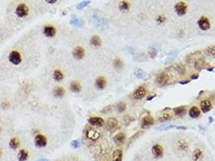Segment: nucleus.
<instances>
[{
    "instance_id": "obj_5",
    "label": "nucleus",
    "mask_w": 215,
    "mask_h": 161,
    "mask_svg": "<svg viewBox=\"0 0 215 161\" xmlns=\"http://www.w3.org/2000/svg\"><path fill=\"white\" fill-rule=\"evenodd\" d=\"M197 25L201 30L202 31H207L210 28V22L205 16H201L197 21Z\"/></svg>"
},
{
    "instance_id": "obj_23",
    "label": "nucleus",
    "mask_w": 215,
    "mask_h": 161,
    "mask_svg": "<svg viewBox=\"0 0 215 161\" xmlns=\"http://www.w3.org/2000/svg\"><path fill=\"white\" fill-rule=\"evenodd\" d=\"M123 152L120 149L115 150L113 154V161H122Z\"/></svg>"
},
{
    "instance_id": "obj_7",
    "label": "nucleus",
    "mask_w": 215,
    "mask_h": 161,
    "mask_svg": "<svg viewBox=\"0 0 215 161\" xmlns=\"http://www.w3.org/2000/svg\"><path fill=\"white\" fill-rule=\"evenodd\" d=\"M85 135H86V137L88 139L91 140H96L100 137V133L97 130H95V128L90 127V128H87L85 131Z\"/></svg>"
},
{
    "instance_id": "obj_20",
    "label": "nucleus",
    "mask_w": 215,
    "mask_h": 161,
    "mask_svg": "<svg viewBox=\"0 0 215 161\" xmlns=\"http://www.w3.org/2000/svg\"><path fill=\"white\" fill-rule=\"evenodd\" d=\"M65 93H66V91L65 90L63 89V87H56L54 88V90L53 91V94L54 95L55 98H63V96L65 95Z\"/></svg>"
},
{
    "instance_id": "obj_34",
    "label": "nucleus",
    "mask_w": 215,
    "mask_h": 161,
    "mask_svg": "<svg viewBox=\"0 0 215 161\" xmlns=\"http://www.w3.org/2000/svg\"><path fill=\"white\" fill-rule=\"evenodd\" d=\"M171 118V115L168 114V113H163V114L161 115L159 117V122H166V121H168L170 120Z\"/></svg>"
},
{
    "instance_id": "obj_26",
    "label": "nucleus",
    "mask_w": 215,
    "mask_h": 161,
    "mask_svg": "<svg viewBox=\"0 0 215 161\" xmlns=\"http://www.w3.org/2000/svg\"><path fill=\"white\" fill-rule=\"evenodd\" d=\"M91 43L94 46V47H100L101 45V39L98 36V35H95L91 37Z\"/></svg>"
},
{
    "instance_id": "obj_45",
    "label": "nucleus",
    "mask_w": 215,
    "mask_h": 161,
    "mask_svg": "<svg viewBox=\"0 0 215 161\" xmlns=\"http://www.w3.org/2000/svg\"><path fill=\"white\" fill-rule=\"evenodd\" d=\"M38 161H49L48 159H45V158H41V159H40Z\"/></svg>"
},
{
    "instance_id": "obj_24",
    "label": "nucleus",
    "mask_w": 215,
    "mask_h": 161,
    "mask_svg": "<svg viewBox=\"0 0 215 161\" xmlns=\"http://www.w3.org/2000/svg\"><path fill=\"white\" fill-rule=\"evenodd\" d=\"M28 158V152L27 151L24 149L20 150L18 153V160L19 161H26Z\"/></svg>"
},
{
    "instance_id": "obj_2",
    "label": "nucleus",
    "mask_w": 215,
    "mask_h": 161,
    "mask_svg": "<svg viewBox=\"0 0 215 161\" xmlns=\"http://www.w3.org/2000/svg\"><path fill=\"white\" fill-rule=\"evenodd\" d=\"M28 13H29V8L26 4L20 3L16 7V14L18 17L24 18L28 15Z\"/></svg>"
},
{
    "instance_id": "obj_11",
    "label": "nucleus",
    "mask_w": 215,
    "mask_h": 161,
    "mask_svg": "<svg viewBox=\"0 0 215 161\" xmlns=\"http://www.w3.org/2000/svg\"><path fill=\"white\" fill-rule=\"evenodd\" d=\"M154 122H155V120H154L152 116L146 115V116H145V117L142 118L141 126L142 128L146 129V128H148L149 126H152L153 124H154Z\"/></svg>"
},
{
    "instance_id": "obj_41",
    "label": "nucleus",
    "mask_w": 215,
    "mask_h": 161,
    "mask_svg": "<svg viewBox=\"0 0 215 161\" xmlns=\"http://www.w3.org/2000/svg\"><path fill=\"white\" fill-rule=\"evenodd\" d=\"M208 52L211 54L212 56H215V46H213V47L209 48V49H208Z\"/></svg>"
},
{
    "instance_id": "obj_10",
    "label": "nucleus",
    "mask_w": 215,
    "mask_h": 161,
    "mask_svg": "<svg viewBox=\"0 0 215 161\" xmlns=\"http://www.w3.org/2000/svg\"><path fill=\"white\" fill-rule=\"evenodd\" d=\"M88 123L94 126H102L104 124V119L100 117H91L87 119Z\"/></svg>"
},
{
    "instance_id": "obj_6",
    "label": "nucleus",
    "mask_w": 215,
    "mask_h": 161,
    "mask_svg": "<svg viewBox=\"0 0 215 161\" xmlns=\"http://www.w3.org/2000/svg\"><path fill=\"white\" fill-rule=\"evenodd\" d=\"M34 143L36 147H45V146L47 145V139L45 136H44L43 135H36L35 139H34Z\"/></svg>"
},
{
    "instance_id": "obj_39",
    "label": "nucleus",
    "mask_w": 215,
    "mask_h": 161,
    "mask_svg": "<svg viewBox=\"0 0 215 161\" xmlns=\"http://www.w3.org/2000/svg\"><path fill=\"white\" fill-rule=\"evenodd\" d=\"M71 146L74 148H78L79 146H80V143H79L78 140H73V141L71 142Z\"/></svg>"
},
{
    "instance_id": "obj_17",
    "label": "nucleus",
    "mask_w": 215,
    "mask_h": 161,
    "mask_svg": "<svg viewBox=\"0 0 215 161\" xmlns=\"http://www.w3.org/2000/svg\"><path fill=\"white\" fill-rule=\"evenodd\" d=\"M106 86H107V82L106 79L103 77H99L95 80V86L99 90H104L105 89Z\"/></svg>"
},
{
    "instance_id": "obj_31",
    "label": "nucleus",
    "mask_w": 215,
    "mask_h": 161,
    "mask_svg": "<svg viewBox=\"0 0 215 161\" xmlns=\"http://www.w3.org/2000/svg\"><path fill=\"white\" fill-rule=\"evenodd\" d=\"M178 147H179V148L181 151H187L188 148V144L185 140L181 139V140L178 142Z\"/></svg>"
},
{
    "instance_id": "obj_38",
    "label": "nucleus",
    "mask_w": 215,
    "mask_h": 161,
    "mask_svg": "<svg viewBox=\"0 0 215 161\" xmlns=\"http://www.w3.org/2000/svg\"><path fill=\"white\" fill-rule=\"evenodd\" d=\"M111 110H112V106H105L104 109H102L101 112L102 113H104V114H108V113H109Z\"/></svg>"
},
{
    "instance_id": "obj_43",
    "label": "nucleus",
    "mask_w": 215,
    "mask_h": 161,
    "mask_svg": "<svg viewBox=\"0 0 215 161\" xmlns=\"http://www.w3.org/2000/svg\"><path fill=\"white\" fill-rule=\"evenodd\" d=\"M191 78L192 79H196V78H198V74H194V75H192L191 77Z\"/></svg>"
},
{
    "instance_id": "obj_21",
    "label": "nucleus",
    "mask_w": 215,
    "mask_h": 161,
    "mask_svg": "<svg viewBox=\"0 0 215 161\" xmlns=\"http://www.w3.org/2000/svg\"><path fill=\"white\" fill-rule=\"evenodd\" d=\"M118 125V121L117 118H109L107 121V127L108 129L113 130L116 128Z\"/></svg>"
},
{
    "instance_id": "obj_19",
    "label": "nucleus",
    "mask_w": 215,
    "mask_h": 161,
    "mask_svg": "<svg viewBox=\"0 0 215 161\" xmlns=\"http://www.w3.org/2000/svg\"><path fill=\"white\" fill-rule=\"evenodd\" d=\"M70 88H71V90L74 93H79L82 90V86H81L80 83L77 81H73L71 83Z\"/></svg>"
},
{
    "instance_id": "obj_3",
    "label": "nucleus",
    "mask_w": 215,
    "mask_h": 161,
    "mask_svg": "<svg viewBox=\"0 0 215 161\" xmlns=\"http://www.w3.org/2000/svg\"><path fill=\"white\" fill-rule=\"evenodd\" d=\"M8 60L14 65H19L21 63V61H22L21 55H20V52L17 51L11 52L9 53V56H8Z\"/></svg>"
},
{
    "instance_id": "obj_44",
    "label": "nucleus",
    "mask_w": 215,
    "mask_h": 161,
    "mask_svg": "<svg viewBox=\"0 0 215 161\" xmlns=\"http://www.w3.org/2000/svg\"><path fill=\"white\" fill-rule=\"evenodd\" d=\"M46 2H47L48 3H55L57 2V0H52V1H49V0H47Z\"/></svg>"
},
{
    "instance_id": "obj_13",
    "label": "nucleus",
    "mask_w": 215,
    "mask_h": 161,
    "mask_svg": "<svg viewBox=\"0 0 215 161\" xmlns=\"http://www.w3.org/2000/svg\"><path fill=\"white\" fill-rule=\"evenodd\" d=\"M146 90L143 86H139L136 90L133 92V97L136 99H141L146 96Z\"/></svg>"
},
{
    "instance_id": "obj_33",
    "label": "nucleus",
    "mask_w": 215,
    "mask_h": 161,
    "mask_svg": "<svg viewBox=\"0 0 215 161\" xmlns=\"http://www.w3.org/2000/svg\"><path fill=\"white\" fill-rule=\"evenodd\" d=\"M125 108H126V105L124 102H119L117 106V109L119 113H123L125 110Z\"/></svg>"
},
{
    "instance_id": "obj_29",
    "label": "nucleus",
    "mask_w": 215,
    "mask_h": 161,
    "mask_svg": "<svg viewBox=\"0 0 215 161\" xmlns=\"http://www.w3.org/2000/svg\"><path fill=\"white\" fill-rule=\"evenodd\" d=\"M113 66L117 70H121L123 69L124 66V63L120 58H116L113 61Z\"/></svg>"
},
{
    "instance_id": "obj_18",
    "label": "nucleus",
    "mask_w": 215,
    "mask_h": 161,
    "mask_svg": "<svg viewBox=\"0 0 215 161\" xmlns=\"http://www.w3.org/2000/svg\"><path fill=\"white\" fill-rule=\"evenodd\" d=\"M173 70L180 76H183L186 73V69H185L184 65H183L182 64H176V65H175L173 66Z\"/></svg>"
},
{
    "instance_id": "obj_27",
    "label": "nucleus",
    "mask_w": 215,
    "mask_h": 161,
    "mask_svg": "<svg viewBox=\"0 0 215 161\" xmlns=\"http://www.w3.org/2000/svg\"><path fill=\"white\" fill-rule=\"evenodd\" d=\"M202 156H203V152H202V151L199 148H197V149H196L194 151H193V153H192V160L194 161H198L201 159V158L202 157Z\"/></svg>"
},
{
    "instance_id": "obj_40",
    "label": "nucleus",
    "mask_w": 215,
    "mask_h": 161,
    "mask_svg": "<svg viewBox=\"0 0 215 161\" xmlns=\"http://www.w3.org/2000/svg\"><path fill=\"white\" fill-rule=\"evenodd\" d=\"M150 56L151 57H155V56L157 55V51L155 48H151L150 49Z\"/></svg>"
},
{
    "instance_id": "obj_46",
    "label": "nucleus",
    "mask_w": 215,
    "mask_h": 161,
    "mask_svg": "<svg viewBox=\"0 0 215 161\" xmlns=\"http://www.w3.org/2000/svg\"><path fill=\"white\" fill-rule=\"evenodd\" d=\"M155 95H154V96H151V97H149V98H147V100H148V101H150V100H151V99H153V98H155Z\"/></svg>"
},
{
    "instance_id": "obj_22",
    "label": "nucleus",
    "mask_w": 215,
    "mask_h": 161,
    "mask_svg": "<svg viewBox=\"0 0 215 161\" xmlns=\"http://www.w3.org/2000/svg\"><path fill=\"white\" fill-rule=\"evenodd\" d=\"M200 114H201V111H200V110L196 106H192V107H191V109L189 110V112H188L189 116L192 118H197L200 115Z\"/></svg>"
},
{
    "instance_id": "obj_32",
    "label": "nucleus",
    "mask_w": 215,
    "mask_h": 161,
    "mask_svg": "<svg viewBox=\"0 0 215 161\" xmlns=\"http://www.w3.org/2000/svg\"><path fill=\"white\" fill-rule=\"evenodd\" d=\"M185 106H178V107H176L173 109V111L174 113L176 114V115H182L184 114V113L185 112Z\"/></svg>"
},
{
    "instance_id": "obj_15",
    "label": "nucleus",
    "mask_w": 215,
    "mask_h": 161,
    "mask_svg": "<svg viewBox=\"0 0 215 161\" xmlns=\"http://www.w3.org/2000/svg\"><path fill=\"white\" fill-rule=\"evenodd\" d=\"M125 140V134L123 132H120V133L117 134L113 137V141L117 145H121L124 143Z\"/></svg>"
},
{
    "instance_id": "obj_14",
    "label": "nucleus",
    "mask_w": 215,
    "mask_h": 161,
    "mask_svg": "<svg viewBox=\"0 0 215 161\" xmlns=\"http://www.w3.org/2000/svg\"><path fill=\"white\" fill-rule=\"evenodd\" d=\"M44 35L46 37L49 38H52L56 35V29H55L53 26H45L44 28Z\"/></svg>"
},
{
    "instance_id": "obj_42",
    "label": "nucleus",
    "mask_w": 215,
    "mask_h": 161,
    "mask_svg": "<svg viewBox=\"0 0 215 161\" xmlns=\"http://www.w3.org/2000/svg\"><path fill=\"white\" fill-rule=\"evenodd\" d=\"M190 82L189 80H184V82H180V84H182V85H184V84H187V83Z\"/></svg>"
},
{
    "instance_id": "obj_12",
    "label": "nucleus",
    "mask_w": 215,
    "mask_h": 161,
    "mask_svg": "<svg viewBox=\"0 0 215 161\" xmlns=\"http://www.w3.org/2000/svg\"><path fill=\"white\" fill-rule=\"evenodd\" d=\"M201 59H202L201 55V52H196L195 53H192V54L188 56V57H187V62L191 64H195L196 61H198Z\"/></svg>"
},
{
    "instance_id": "obj_25",
    "label": "nucleus",
    "mask_w": 215,
    "mask_h": 161,
    "mask_svg": "<svg viewBox=\"0 0 215 161\" xmlns=\"http://www.w3.org/2000/svg\"><path fill=\"white\" fill-rule=\"evenodd\" d=\"M53 78L57 82H61L64 78V75H63V72L59 69H56L53 73Z\"/></svg>"
},
{
    "instance_id": "obj_37",
    "label": "nucleus",
    "mask_w": 215,
    "mask_h": 161,
    "mask_svg": "<svg viewBox=\"0 0 215 161\" xmlns=\"http://www.w3.org/2000/svg\"><path fill=\"white\" fill-rule=\"evenodd\" d=\"M156 21L159 24H163L166 21V18L164 16H158L156 18Z\"/></svg>"
},
{
    "instance_id": "obj_9",
    "label": "nucleus",
    "mask_w": 215,
    "mask_h": 161,
    "mask_svg": "<svg viewBox=\"0 0 215 161\" xmlns=\"http://www.w3.org/2000/svg\"><path fill=\"white\" fill-rule=\"evenodd\" d=\"M72 55L74 56V59L82 60L84 57V56H85V50L80 46L75 47L73 52H72Z\"/></svg>"
},
{
    "instance_id": "obj_30",
    "label": "nucleus",
    "mask_w": 215,
    "mask_h": 161,
    "mask_svg": "<svg viewBox=\"0 0 215 161\" xmlns=\"http://www.w3.org/2000/svg\"><path fill=\"white\" fill-rule=\"evenodd\" d=\"M119 9L122 12H127L129 9V4L127 1H122L119 4Z\"/></svg>"
},
{
    "instance_id": "obj_35",
    "label": "nucleus",
    "mask_w": 215,
    "mask_h": 161,
    "mask_svg": "<svg viewBox=\"0 0 215 161\" xmlns=\"http://www.w3.org/2000/svg\"><path fill=\"white\" fill-rule=\"evenodd\" d=\"M89 3H90V1H83V2H81L80 3H78V5H77V9L81 10L82 8L86 7L87 6Z\"/></svg>"
},
{
    "instance_id": "obj_1",
    "label": "nucleus",
    "mask_w": 215,
    "mask_h": 161,
    "mask_svg": "<svg viewBox=\"0 0 215 161\" xmlns=\"http://www.w3.org/2000/svg\"><path fill=\"white\" fill-rule=\"evenodd\" d=\"M188 5L185 2H178L174 6V11L179 16H183L187 13Z\"/></svg>"
},
{
    "instance_id": "obj_16",
    "label": "nucleus",
    "mask_w": 215,
    "mask_h": 161,
    "mask_svg": "<svg viewBox=\"0 0 215 161\" xmlns=\"http://www.w3.org/2000/svg\"><path fill=\"white\" fill-rule=\"evenodd\" d=\"M212 104L207 99H205L201 102V109L202 110L203 113H207L210 110H211Z\"/></svg>"
},
{
    "instance_id": "obj_8",
    "label": "nucleus",
    "mask_w": 215,
    "mask_h": 161,
    "mask_svg": "<svg viewBox=\"0 0 215 161\" xmlns=\"http://www.w3.org/2000/svg\"><path fill=\"white\" fill-rule=\"evenodd\" d=\"M152 155L154 156V157L159 159V158H162L163 156V147L159 144H155L152 147Z\"/></svg>"
},
{
    "instance_id": "obj_36",
    "label": "nucleus",
    "mask_w": 215,
    "mask_h": 161,
    "mask_svg": "<svg viewBox=\"0 0 215 161\" xmlns=\"http://www.w3.org/2000/svg\"><path fill=\"white\" fill-rule=\"evenodd\" d=\"M135 75L137 76L138 78H142L145 76V73L140 69H137L135 70Z\"/></svg>"
},
{
    "instance_id": "obj_47",
    "label": "nucleus",
    "mask_w": 215,
    "mask_h": 161,
    "mask_svg": "<svg viewBox=\"0 0 215 161\" xmlns=\"http://www.w3.org/2000/svg\"><path fill=\"white\" fill-rule=\"evenodd\" d=\"M1 155H2V150L0 149V157H1Z\"/></svg>"
},
{
    "instance_id": "obj_28",
    "label": "nucleus",
    "mask_w": 215,
    "mask_h": 161,
    "mask_svg": "<svg viewBox=\"0 0 215 161\" xmlns=\"http://www.w3.org/2000/svg\"><path fill=\"white\" fill-rule=\"evenodd\" d=\"M19 145H20V141L18 140V139H16V138L11 139V140L9 142V146L12 149L16 150L19 147Z\"/></svg>"
},
{
    "instance_id": "obj_4",
    "label": "nucleus",
    "mask_w": 215,
    "mask_h": 161,
    "mask_svg": "<svg viewBox=\"0 0 215 161\" xmlns=\"http://www.w3.org/2000/svg\"><path fill=\"white\" fill-rule=\"evenodd\" d=\"M169 80H170V76H169V74H168V73L163 72V73H159L158 76H157L156 82L158 83L159 86H163L168 84V82H169Z\"/></svg>"
}]
</instances>
